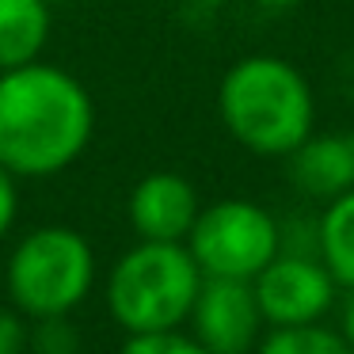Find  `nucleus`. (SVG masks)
<instances>
[{"label": "nucleus", "mask_w": 354, "mask_h": 354, "mask_svg": "<svg viewBox=\"0 0 354 354\" xmlns=\"http://www.w3.org/2000/svg\"><path fill=\"white\" fill-rule=\"evenodd\" d=\"M130 225L138 240H168L183 244L198 217V191L179 171H149L130 191Z\"/></svg>", "instance_id": "obj_8"}, {"label": "nucleus", "mask_w": 354, "mask_h": 354, "mask_svg": "<svg viewBox=\"0 0 354 354\" xmlns=\"http://www.w3.org/2000/svg\"><path fill=\"white\" fill-rule=\"evenodd\" d=\"M16 214H19V191H16V176H12L4 164H0V240L4 232L16 225Z\"/></svg>", "instance_id": "obj_16"}, {"label": "nucleus", "mask_w": 354, "mask_h": 354, "mask_svg": "<svg viewBox=\"0 0 354 354\" xmlns=\"http://www.w3.org/2000/svg\"><path fill=\"white\" fill-rule=\"evenodd\" d=\"M118 354H209V351L194 335H183L179 328H168V331H138V335H126Z\"/></svg>", "instance_id": "obj_14"}, {"label": "nucleus", "mask_w": 354, "mask_h": 354, "mask_svg": "<svg viewBox=\"0 0 354 354\" xmlns=\"http://www.w3.org/2000/svg\"><path fill=\"white\" fill-rule=\"evenodd\" d=\"M187 324L209 354H255L267 328L248 278H202Z\"/></svg>", "instance_id": "obj_7"}, {"label": "nucleus", "mask_w": 354, "mask_h": 354, "mask_svg": "<svg viewBox=\"0 0 354 354\" xmlns=\"http://www.w3.org/2000/svg\"><path fill=\"white\" fill-rule=\"evenodd\" d=\"M27 339H31V320L16 305H0V354H27Z\"/></svg>", "instance_id": "obj_15"}, {"label": "nucleus", "mask_w": 354, "mask_h": 354, "mask_svg": "<svg viewBox=\"0 0 354 354\" xmlns=\"http://www.w3.org/2000/svg\"><path fill=\"white\" fill-rule=\"evenodd\" d=\"M95 103L73 73L31 62L0 73V164L12 176L46 179L88 149Z\"/></svg>", "instance_id": "obj_1"}, {"label": "nucleus", "mask_w": 354, "mask_h": 354, "mask_svg": "<svg viewBox=\"0 0 354 354\" xmlns=\"http://www.w3.org/2000/svg\"><path fill=\"white\" fill-rule=\"evenodd\" d=\"M202 270L187 244L138 240L107 278V313L126 335L183 328L198 297Z\"/></svg>", "instance_id": "obj_3"}, {"label": "nucleus", "mask_w": 354, "mask_h": 354, "mask_svg": "<svg viewBox=\"0 0 354 354\" xmlns=\"http://www.w3.org/2000/svg\"><path fill=\"white\" fill-rule=\"evenodd\" d=\"M316 252L339 290H354V191L324 202L316 221Z\"/></svg>", "instance_id": "obj_11"}, {"label": "nucleus", "mask_w": 354, "mask_h": 354, "mask_svg": "<svg viewBox=\"0 0 354 354\" xmlns=\"http://www.w3.org/2000/svg\"><path fill=\"white\" fill-rule=\"evenodd\" d=\"M267 328H297L320 324L335 305V278L320 255L278 252L259 274L252 278Z\"/></svg>", "instance_id": "obj_6"}, {"label": "nucleus", "mask_w": 354, "mask_h": 354, "mask_svg": "<svg viewBox=\"0 0 354 354\" xmlns=\"http://www.w3.org/2000/svg\"><path fill=\"white\" fill-rule=\"evenodd\" d=\"M290 183L313 202H331L354 191V138L351 133H308L286 156Z\"/></svg>", "instance_id": "obj_9"}, {"label": "nucleus", "mask_w": 354, "mask_h": 354, "mask_svg": "<svg viewBox=\"0 0 354 354\" xmlns=\"http://www.w3.org/2000/svg\"><path fill=\"white\" fill-rule=\"evenodd\" d=\"M46 4H57V0H46Z\"/></svg>", "instance_id": "obj_18"}, {"label": "nucleus", "mask_w": 354, "mask_h": 354, "mask_svg": "<svg viewBox=\"0 0 354 354\" xmlns=\"http://www.w3.org/2000/svg\"><path fill=\"white\" fill-rule=\"evenodd\" d=\"M339 335L351 343L354 351V290H346V301H343V313H339Z\"/></svg>", "instance_id": "obj_17"}, {"label": "nucleus", "mask_w": 354, "mask_h": 354, "mask_svg": "<svg viewBox=\"0 0 354 354\" xmlns=\"http://www.w3.org/2000/svg\"><path fill=\"white\" fill-rule=\"evenodd\" d=\"M50 42L46 0H0V73L42 57Z\"/></svg>", "instance_id": "obj_10"}, {"label": "nucleus", "mask_w": 354, "mask_h": 354, "mask_svg": "<svg viewBox=\"0 0 354 354\" xmlns=\"http://www.w3.org/2000/svg\"><path fill=\"white\" fill-rule=\"evenodd\" d=\"M187 252L194 255L202 278H248L252 282L278 252H282V229L274 214L248 198H221L198 209Z\"/></svg>", "instance_id": "obj_5"}, {"label": "nucleus", "mask_w": 354, "mask_h": 354, "mask_svg": "<svg viewBox=\"0 0 354 354\" xmlns=\"http://www.w3.org/2000/svg\"><path fill=\"white\" fill-rule=\"evenodd\" d=\"M255 354H354L339 331L320 324H297V328H270L259 339Z\"/></svg>", "instance_id": "obj_12"}, {"label": "nucleus", "mask_w": 354, "mask_h": 354, "mask_svg": "<svg viewBox=\"0 0 354 354\" xmlns=\"http://www.w3.org/2000/svg\"><path fill=\"white\" fill-rule=\"evenodd\" d=\"M27 351L31 354H80V331L73 328L69 316H42V320H31Z\"/></svg>", "instance_id": "obj_13"}, {"label": "nucleus", "mask_w": 354, "mask_h": 354, "mask_svg": "<svg viewBox=\"0 0 354 354\" xmlns=\"http://www.w3.org/2000/svg\"><path fill=\"white\" fill-rule=\"evenodd\" d=\"M8 297L27 320L69 316L95 286V255L80 232L42 225L8 255Z\"/></svg>", "instance_id": "obj_4"}, {"label": "nucleus", "mask_w": 354, "mask_h": 354, "mask_svg": "<svg viewBox=\"0 0 354 354\" xmlns=\"http://www.w3.org/2000/svg\"><path fill=\"white\" fill-rule=\"evenodd\" d=\"M217 111L236 145L255 156H290L316 130V95L305 73L274 54L229 65L217 88Z\"/></svg>", "instance_id": "obj_2"}]
</instances>
